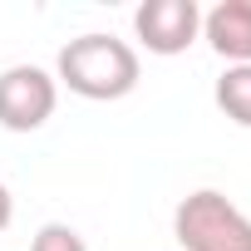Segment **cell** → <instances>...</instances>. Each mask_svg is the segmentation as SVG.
Listing matches in <instances>:
<instances>
[{
	"instance_id": "2",
	"label": "cell",
	"mask_w": 251,
	"mask_h": 251,
	"mask_svg": "<svg viewBox=\"0 0 251 251\" xmlns=\"http://www.w3.org/2000/svg\"><path fill=\"white\" fill-rule=\"evenodd\" d=\"M173 231L182 251H251V217L222 192H187L173 212Z\"/></svg>"
},
{
	"instance_id": "1",
	"label": "cell",
	"mask_w": 251,
	"mask_h": 251,
	"mask_svg": "<svg viewBox=\"0 0 251 251\" xmlns=\"http://www.w3.org/2000/svg\"><path fill=\"white\" fill-rule=\"evenodd\" d=\"M54 84H64L69 94L94 99V103L123 99L138 89V50L113 35H79L59 50Z\"/></svg>"
},
{
	"instance_id": "5",
	"label": "cell",
	"mask_w": 251,
	"mask_h": 251,
	"mask_svg": "<svg viewBox=\"0 0 251 251\" xmlns=\"http://www.w3.org/2000/svg\"><path fill=\"white\" fill-rule=\"evenodd\" d=\"M207 45L226 64H251V0H222L202 15Z\"/></svg>"
},
{
	"instance_id": "8",
	"label": "cell",
	"mask_w": 251,
	"mask_h": 251,
	"mask_svg": "<svg viewBox=\"0 0 251 251\" xmlns=\"http://www.w3.org/2000/svg\"><path fill=\"white\" fill-rule=\"evenodd\" d=\"M10 217H15V197H10V187L0 182V231L10 226Z\"/></svg>"
},
{
	"instance_id": "4",
	"label": "cell",
	"mask_w": 251,
	"mask_h": 251,
	"mask_svg": "<svg viewBox=\"0 0 251 251\" xmlns=\"http://www.w3.org/2000/svg\"><path fill=\"white\" fill-rule=\"evenodd\" d=\"M133 30L153 54H182L202 35L197 0H143L133 10Z\"/></svg>"
},
{
	"instance_id": "6",
	"label": "cell",
	"mask_w": 251,
	"mask_h": 251,
	"mask_svg": "<svg viewBox=\"0 0 251 251\" xmlns=\"http://www.w3.org/2000/svg\"><path fill=\"white\" fill-rule=\"evenodd\" d=\"M217 108L231 123L251 128V64H226V74L217 79Z\"/></svg>"
},
{
	"instance_id": "3",
	"label": "cell",
	"mask_w": 251,
	"mask_h": 251,
	"mask_svg": "<svg viewBox=\"0 0 251 251\" xmlns=\"http://www.w3.org/2000/svg\"><path fill=\"white\" fill-rule=\"evenodd\" d=\"M54 103H59V84L40 64H10L0 74V128L35 133L50 123Z\"/></svg>"
},
{
	"instance_id": "7",
	"label": "cell",
	"mask_w": 251,
	"mask_h": 251,
	"mask_svg": "<svg viewBox=\"0 0 251 251\" xmlns=\"http://www.w3.org/2000/svg\"><path fill=\"white\" fill-rule=\"evenodd\" d=\"M30 251H89V246H84V236H79L74 226H64V222H50V226H40V231H35Z\"/></svg>"
}]
</instances>
